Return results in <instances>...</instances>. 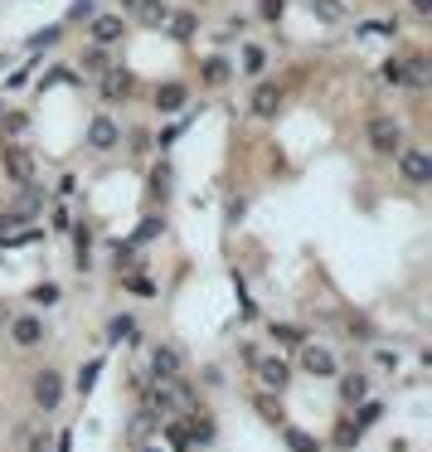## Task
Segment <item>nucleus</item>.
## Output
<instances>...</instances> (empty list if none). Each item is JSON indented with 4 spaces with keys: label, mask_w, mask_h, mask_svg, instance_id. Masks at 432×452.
I'll return each mask as SVG.
<instances>
[{
    "label": "nucleus",
    "mask_w": 432,
    "mask_h": 452,
    "mask_svg": "<svg viewBox=\"0 0 432 452\" xmlns=\"http://www.w3.org/2000/svg\"><path fill=\"white\" fill-rule=\"evenodd\" d=\"M297 365L306 374H321V379H330V374L340 370V365H335V355H330L325 346H311V341H301V360H297Z\"/></svg>",
    "instance_id": "1"
},
{
    "label": "nucleus",
    "mask_w": 432,
    "mask_h": 452,
    "mask_svg": "<svg viewBox=\"0 0 432 452\" xmlns=\"http://www.w3.org/2000/svg\"><path fill=\"white\" fill-rule=\"evenodd\" d=\"M399 141H404V127L399 122H389V117H374L369 122V146L374 151H399Z\"/></svg>",
    "instance_id": "2"
},
{
    "label": "nucleus",
    "mask_w": 432,
    "mask_h": 452,
    "mask_svg": "<svg viewBox=\"0 0 432 452\" xmlns=\"http://www.w3.org/2000/svg\"><path fill=\"white\" fill-rule=\"evenodd\" d=\"M58 399H63V379H58L54 370H44V374H34V404L49 414V409H58Z\"/></svg>",
    "instance_id": "3"
},
{
    "label": "nucleus",
    "mask_w": 432,
    "mask_h": 452,
    "mask_svg": "<svg viewBox=\"0 0 432 452\" xmlns=\"http://www.w3.org/2000/svg\"><path fill=\"white\" fill-rule=\"evenodd\" d=\"M258 379H263L268 389H287V379H292V365H287L282 355H268V360H258Z\"/></svg>",
    "instance_id": "4"
},
{
    "label": "nucleus",
    "mask_w": 432,
    "mask_h": 452,
    "mask_svg": "<svg viewBox=\"0 0 432 452\" xmlns=\"http://www.w3.org/2000/svg\"><path fill=\"white\" fill-rule=\"evenodd\" d=\"M10 341H15V346H39V341H44V321L39 317H20V321H10Z\"/></svg>",
    "instance_id": "5"
},
{
    "label": "nucleus",
    "mask_w": 432,
    "mask_h": 452,
    "mask_svg": "<svg viewBox=\"0 0 432 452\" xmlns=\"http://www.w3.org/2000/svg\"><path fill=\"white\" fill-rule=\"evenodd\" d=\"M399 165H404V180H413V185H428L432 180V160L423 156V151H404Z\"/></svg>",
    "instance_id": "6"
},
{
    "label": "nucleus",
    "mask_w": 432,
    "mask_h": 452,
    "mask_svg": "<svg viewBox=\"0 0 432 452\" xmlns=\"http://www.w3.org/2000/svg\"><path fill=\"white\" fill-rule=\"evenodd\" d=\"M5 170H10V180H29L34 175V156L25 146H5Z\"/></svg>",
    "instance_id": "7"
},
{
    "label": "nucleus",
    "mask_w": 432,
    "mask_h": 452,
    "mask_svg": "<svg viewBox=\"0 0 432 452\" xmlns=\"http://www.w3.org/2000/svg\"><path fill=\"white\" fill-rule=\"evenodd\" d=\"M117 122H112V117H93V127H88V141H93V146H98V151H112V146H117Z\"/></svg>",
    "instance_id": "8"
},
{
    "label": "nucleus",
    "mask_w": 432,
    "mask_h": 452,
    "mask_svg": "<svg viewBox=\"0 0 432 452\" xmlns=\"http://www.w3.org/2000/svg\"><path fill=\"white\" fill-rule=\"evenodd\" d=\"M277 107H282V88H272V83L253 88V112L258 117H277Z\"/></svg>",
    "instance_id": "9"
},
{
    "label": "nucleus",
    "mask_w": 432,
    "mask_h": 452,
    "mask_svg": "<svg viewBox=\"0 0 432 452\" xmlns=\"http://www.w3.org/2000/svg\"><path fill=\"white\" fill-rule=\"evenodd\" d=\"M151 365H156V374H161V379H175V374H180V350H170V346H156V355H151Z\"/></svg>",
    "instance_id": "10"
},
{
    "label": "nucleus",
    "mask_w": 432,
    "mask_h": 452,
    "mask_svg": "<svg viewBox=\"0 0 432 452\" xmlns=\"http://www.w3.org/2000/svg\"><path fill=\"white\" fill-rule=\"evenodd\" d=\"M93 39H98V44L122 39V20H117V15H93Z\"/></svg>",
    "instance_id": "11"
},
{
    "label": "nucleus",
    "mask_w": 432,
    "mask_h": 452,
    "mask_svg": "<svg viewBox=\"0 0 432 452\" xmlns=\"http://www.w3.org/2000/svg\"><path fill=\"white\" fill-rule=\"evenodd\" d=\"M165 438H170V448H175V452L194 448V428H189V423H165Z\"/></svg>",
    "instance_id": "12"
},
{
    "label": "nucleus",
    "mask_w": 432,
    "mask_h": 452,
    "mask_svg": "<svg viewBox=\"0 0 432 452\" xmlns=\"http://www.w3.org/2000/svg\"><path fill=\"white\" fill-rule=\"evenodd\" d=\"M127 88H132V78H127L122 68H112L107 78H102V98H112V103H117V98H127Z\"/></svg>",
    "instance_id": "13"
},
{
    "label": "nucleus",
    "mask_w": 432,
    "mask_h": 452,
    "mask_svg": "<svg viewBox=\"0 0 432 452\" xmlns=\"http://www.w3.org/2000/svg\"><path fill=\"white\" fill-rule=\"evenodd\" d=\"M156 107H161V112H175V107H185V88H180V83H165L161 93H156Z\"/></svg>",
    "instance_id": "14"
},
{
    "label": "nucleus",
    "mask_w": 432,
    "mask_h": 452,
    "mask_svg": "<svg viewBox=\"0 0 432 452\" xmlns=\"http://www.w3.org/2000/svg\"><path fill=\"white\" fill-rule=\"evenodd\" d=\"M311 15H321L325 25H335V20H345V5L340 0H311Z\"/></svg>",
    "instance_id": "15"
},
{
    "label": "nucleus",
    "mask_w": 432,
    "mask_h": 452,
    "mask_svg": "<svg viewBox=\"0 0 432 452\" xmlns=\"http://www.w3.org/2000/svg\"><path fill=\"white\" fill-rule=\"evenodd\" d=\"M107 336H112V341H132V336H136V321L132 317H112L107 321Z\"/></svg>",
    "instance_id": "16"
},
{
    "label": "nucleus",
    "mask_w": 432,
    "mask_h": 452,
    "mask_svg": "<svg viewBox=\"0 0 432 452\" xmlns=\"http://www.w3.org/2000/svg\"><path fill=\"white\" fill-rule=\"evenodd\" d=\"M98 374H102V360H93V365H83V370H78V394H93V384H98Z\"/></svg>",
    "instance_id": "17"
},
{
    "label": "nucleus",
    "mask_w": 432,
    "mask_h": 452,
    "mask_svg": "<svg viewBox=\"0 0 432 452\" xmlns=\"http://www.w3.org/2000/svg\"><path fill=\"white\" fill-rule=\"evenodd\" d=\"M287 443H292V452H321V443H316L311 433H301V428H292V433H287Z\"/></svg>",
    "instance_id": "18"
},
{
    "label": "nucleus",
    "mask_w": 432,
    "mask_h": 452,
    "mask_svg": "<svg viewBox=\"0 0 432 452\" xmlns=\"http://www.w3.org/2000/svg\"><path fill=\"white\" fill-rule=\"evenodd\" d=\"M136 10H141V20H146V25H161L165 20V5H156V0H132Z\"/></svg>",
    "instance_id": "19"
},
{
    "label": "nucleus",
    "mask_w": 432,
    "mask_h": 452,
    "mask_svg": "<svg viewBox=\"0 0 432 452\" xmlns=\"http://www.w3.org/2000/svg\"><path fill=\"white\" fill-rule=\"evenodd\" d=\"M340 389H345V404H354V399H364V394H369V384H364V374H350V379H345Z\"/></svg>",
    "instance_id": "20"
},
{
    "label": "nucleus",
    "mask_w": 432,
    "mask_h": 452,
    "mask_svg": "<svg viewBox=\"0 0 432 452\" xmlns=\"http://www.w3.org/2000/svg\"><path fill=\"white\" fill-rule=\"evenodd\" d=\"M263 63H268V49L248 44V49H243V68H248V73H263Z\"/></svg>",
    "instance_id": "21"
},
{
    "label": "nucleus",
    "mask_w": 432,
    "mask_h": 452,
    "mask_svg": "<svg viewBox=\"0 0 432 452\" xmlns=\"http://www.w3.org/2000/svg\"><path fill=\"white\" fill-rule=\"evenodd\" d=\"M0 122H5V132H10V136H20V132L29 127V117H25V112H0Z\"/></svg>",
    "instance_id": "22"
},
{
    "label": "nucleus",
    "mask_w": 432,
    "mask_h": 452,
    "mask_svg": "<svg viewBox=\"0 0 432 452\" xmlns=\"http://www.w3.org/2000/svg\"><path fill=\"white\" fill-rule=\"evenodd\" d=\"M272 336L277 341H287V346H301L306 336H301V326H272Z\"/></svg>",
    "instance_id": "23"
},
{
    "label": "nucleus",
    "mask_w": 432,
    "mask_h": 452,
    "mask_svg": "<svg viewBox=\"0 0 432 452\" xmlns=\"http://www.w3.org/2000/svg\"><path fill=\"white\" fill-rule=\"evenodd\" d=\"M127 287H132L136 297H156V282H151L146 272H136V277H132V282H127Z\"/></svg>",
    "instance_id": "24"
},
{
    "label": "nucleus",
    "mask_w": 432,
    "mask_h": 452,
    "mask_svg": "<svg viewBox=\"0 0 432 452\" xmlns=\"http://www.w3.org/2000/svg\"><path fill=\"white\" fill-rule=\"evenodd\" d=\"M34 302H39V307H54V302H58V287H54V282H39V287H34Z\"/></svg>",
    "instance_id": "25"
},
{
    "label": "nucleus",
    "mask_w": 432,
    "mask_h": 452,
    "mask_svg": "<svg viewBox=\"0 0 432 452\" xmlns=\"http://www.w3.org/2000/svg\"><path fill=\"white\" fill-rule=\"evenodd\" d=\"M384 83L404 88V63H399V58H389V63H384Z\"/></svg>",
    "instance_id": "26"
},
{
    "label": "nucleus",
    "mask_w": 432,
    "mask_h": 452,
    "mask_svg": "<svg viewBox=\"0 0 432 452\" xmlns=\"http://www.w3.org/2000/svg\"><path fill=\"white\" fill-rule=\"evenodd\" d=\"M83 63H88V68H107V53H102V44H93V49L83 53Z\"/></svg>",
    "instance_id": "27"
},
{
    "label": "nucleus",
    "mask_w": 432,
    "mask_h": 452,
    "mask_svg": "<svg viewBox=\"0 0 432 452\" xmlns=\"http://www.w3.org/2000/svg\"><path fill=\"white\" fill-rule=\"evenodd\" d=\"M68 15H73V20H93V0H73Z\"/></svg>",
    "instance_id": "28"
},
{
    "label": "nucleus",
    "mask_w": 432,
    "mask_h": 452,
    "mask_svg": "<svg viewBox=\"0 0 432 452\" xmlns=\"http://www.w3.org/2000/svg\"><path fill=\"white\" fill-rule=\"evenodd\" d=\"M204 73H209V78H228V63H223V58H209V68H204Z\"/></svg>",
    "instance_id": "29"
},
{
    "label": "nucleus",
    "mask_w": 432,
    "mask_h": 452,
    "mask_svg": "<svg viewBox=\"0 0 432 452\" xmlns=\"http://www.w3.org/2000/svg\"><path fill=\"white\" fill-rule=\"evenodd\" d=\"M364 34H394V20H369Z\"/></svg>",
    "instance_id": "30"
},
{
    "label": "nucleus",
    "mask_w": 432,
    "mask_h": 452,
    "mask_svg": "<svg viewBox=\"0 0 432 452\" xmlns=\"http://www.w3.org/2000/svg\"><path fill=\"white\" fill-rule=\"evenodd\" d=\"M156 234H161V224H156V219H146V224L136 229V239H156Z\"/></svg>",
    "instance_id": "31"
},
{
    "label": "nucleus",
    "mask_w": 432,
    "mask_h": 452,
    "mask_svg": "<svg viewBox=\"0 0 432 452\" xmlns=\"http://www.w3.org/2000/svg\"><path fill=\"white\" fill-rule=\"evenodd\" d=\"M282 10H287V5H282V0H263V15H268V20H277V15H282Z\"/></svg>",
    "instance_id": "32"
},
{
    "label": "nucleus",
    "mask_w": 432,
    "mask_h": 452,
    "mask_svg": "<svg viewBox=\"0 0 432 452\" xmlns=\"http://www.w3.org/2000/svg\"><path fill=\"white\" fill-rule=\"evenodd\" d=\"M151 185H156V190H165V185H170V165H161V170L151 175Z\"/></svg>",
    "instance_id": "33"
},
{
    "label": "nucleus",
    "mask_w": 432,
    "mask_h": 452,
    "mask_svg": "<svg viewBox=\"0 0 432 452\" xmlns=\"http://www.w3.org/2000/svg\"><path fill=\"white\" fill-rule=\"evenodd\" d=\"M413 10H418V15H428V10H432V0H413Z\"/></svg>",
    "instance_id": "34"
},
{
    "label": "nucleus",
    "mask_w": 432,
    "mask_h": 452,
    "mask_svg": "<svg viewBox=\"0 0 432 452\" xmlns=\"http://www.w3.org/2000/svg\"><path fill=\"white\" fill-rule=\"evenodd\" d=\"M146 452H156V448H146Z\"/></svg>",
    "instance_id": "35"
}]
</instances>
